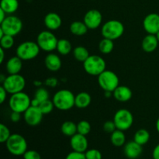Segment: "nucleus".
<instances>
[{
	"instance_id": "f257e3e1",
	"label": "nucleus",
	"mask_w": 159,
	"mask_h": 159,
	"mask_svg": "<svg viewBox=\"0 0 159 159\" xmlns=\"http://www.w3.org/2000/svg\"><path fill=\"white\" fill-rule=\"evenodd\" d=\"M75 96L68 89H61L53 96V102L57 110L66 111L75 107Z\"/></svg>"
},
{
	"instance_id": "f03ea898",
	"label": "nucleus",
	"mask_w": 159,
	"mask_h": 159,
	"mask_svg": "<svg viewBox=\"0 0 159 159\" xmlns=\"http://www.w3.org/2000/svg\"><path fill=\"white\" fill-rule=\"evenodd\" d=\"M6 148L10 154L15 156L24 155L27 151V142L23 136L19 134H12L6 142Z\"/></svg>"
},
{
	"instance_id": "7ed1b4c3",
	"label": "nucleus",
	"mask_w": 159,
	"mask_h": 159,
	"mask_svg": "<svg viewBox=\"0 0 159 159\" xmlns=\"http://www.w3.org/2000/svg\"><path fill=\"white\" fill-rule=\"evenodd\" d=\"M107 63L101 56L90 55L83 62V68L87 74L93 76H99L106 70Z\"/></svg>"
},
{
	"instance_id": "20e7f679",
	"label": "nucleus",
	"mask_w": 159,
	"mask_h": 159,
	"mask_svg": "<svg viewBox=\"0 0 159 159\" xmlns=\"http://www.w3.org/2000/svg\"><path fill=\"white\" fill-rule=\"evenodd\" d=\"M124 33V26L120 21L111 20L106 22L102 26L101 34L104 38L116 40L120 38Z\"/></svg>"
},
{
	"instance_id": "39448f33",
	"label": "nucleus",
	"mask_w": 159,
	"mask_h": 159,
	"mask_svg": "<svg viewBox=\"0 0 159 159\" xmlns=\"http://www.w3.org/2000/svg\"><path fill=\"white\" fill-rule=\"evenodd\" d=\"M9 106L12 111L23 113L31 106V99L24 92H20L11 95Z\"/></svg>"
},
{
	"instance_id": "423d86ee",
	"label": "nucleus",
	"mask_w": 159,
	"mask_h": 159,
	"mask_svg": "<svg viewBox=\"0 0 159 159\" xmlns=\"http://www.w3.org/2000/svg\"><path fill=\"white\" fill-rule=\"evenodd\" d=\"M40 48L37 42L25 41L20 43L16 50V55L23 61H30L37 57Z\"/></svg>"
},
{
	"instance_id": "0eeeda50",
	"label": "nucleus",
	"mask_w": 159,
	"mask_h": 159,
	"mask_svg": "<svg viewBox=\"0 0 159 159\" xmlns=\"http://www.w3.org/2000/svg\"><path fill=\"white\" fill-rule=\"evenodd\" d=\"M8 93L12 95L23 92L26 86V80L24 77L20 74L9 75L2 84Z\"/></svg>"
},
{
	"instance_id": "6e6552de",
	"label": "nucleus",
	"mask_w": 159,
	"mask_h": 159,
	"mask_svg": "<svg viewBox=\"0 0 159 159\" xmlns=\"http://www.w3.org/2000/svg\"><path fill=\"white\" fill-rule=\"evenodd\" d=\"M98 83L104 92L108 91L113 93L120 85L119 77L113 71L106 69L98 76Z\"/></svg>"
},
{
	"instance_id": "1a4fd4ad",
	"label": "nucleus",
	"mask_w": 159,
	"mask_h": 159,
	"mask_svg": "<svg viewBox=\"0 0 159 159\" xmlns=\"http://www.w3.org/2000/svg\"><path fill=\"white\" fill-rule=\"evenodd\" d=\"M58 40L51 30L41 31L37 35V43L40 50L46 52H51L57 48Z\"/></svg>"
},
{
	"instance_id": "9d476101",
	"label": "nucleus",
	"mask_w": 159,
	"mask_h": 159,
	"mask_svg": "<svg viewBox=\"0 0 159 159\" xmlns=\"http://www.w3.org/2000/svg\"><path fill=\"white\" fill-rule=\"evenodd\" d=\"M0 29L6 35H10L15 37L21 32L23 29V23L19 17L16 16H7L6 18L0 23Z\"/></svg>"
},
{
	"instance_id": "9b49d317",
	"label": "nucleus",
	"mask_w": 159,
	"mask_h": 159,
	"mask_svg": "<svg viewBox=\"0 0 159 159\" xmlns=\"http://www.w3.org/2000/svg\"><path fill=\"white\" fill-rule=\"evenodd\" d=\"M113 120L116 124V129L126 131L133 125L134 116L130 110L127 109H120L116 112Z\"/></svg>"
},
{
	"instance_id": "f8f14e48",
	"label": "nucleus",
	"mask_w": 159,
	"mask_h": 159,
	"mask_svg": "<svg viewBox=\"0 0 159 159\" xmlns=\"http://www.w3.org/2000/svg\"><path fill=\"white\" fill-rule=\"evenodd\" d=\"M43 113L39 108V107L30 106L26 111L23 113V118L26 124L31 127L39 125L43 120Z\"/></svg>"
},
{
	"instance_id": "ddd939ff",
	"label": "nucleus",
	"mask_w": 159,
	"mask_h": 159,
	"mask_svg": "<svg viewBox=\"0 0 159 159\" xmlns=\"http://www.w3.org/2000/svg\"><path fill=\"white\" fill-rule=\"evenodd\" d=\"M102 21V13L97 9H90L84 16L83 22L90 30L97 29Z\"/></svg>"
},
{
	"instance_id": "4468645a",
	"label": "nucleus",
	"mask_w": 159,
	"mask_h": 159,
	"mask_svg": "<svg viewBox=\"0 0 159 159\" xmlns=\"http://www.w3.org/2000/svg\"><path fill=\"white\" fill-rule=\"evenodd\" d=\"M143 27L148 34H155L159 31V14L150 13L144 17Z\"/></svg>"
},
{
	"instance_id": "2eb2a0df",
	"label": "nucleus",
	"mask_w": 159,
	"mask_h": 159,
	"mask_svg": "<svg viewBox=\"0 0 159 159\" xmlns=\"http://www.w3.org/2000/svg\"><path fill=\"white\" fill-rule=\"evenodd\" d=\"M70 145H71V149L75 152L85 153L88 150L89 146V142L86 136L79 133L75 134L71 138Z\"/></svg>"
},
{
	"instance_id": "dca6fc26",
	"label": "nucleus",
	"mask_w": 159,
	"mask_h": 159,
	"mask_svg": "<svg viewBox=\"0 0 159 159\" xmlns=\"http://www.w3.org/2000/svg\"><path fill=\"white\" fill-rule=\"evenodd\" d=\"M125 156L129 159H137L139 158L143 152L142 146L134 141H129L125 144L124 148Z\"/></svg>"
},
{
	"instance_id": "f3484780",
	"label": "nucleus",
	"mask_w": 159,
	"mask_h": 159,
	"mask_svg": "<svg viewBox=\"0 0 159 159\" xmlns=\"http://www.w3.org/2000/svg\"><path fill=\"white\" fill-rule=\"evenodd\" d=\"M45 26L49 30H57L62 24V20L60 16L56 12H49L47 14L43 20Z\"/></svg>"
},
{
	"instance_id": "a211bd4d",
	"label": "nucleus",
	"mask_w": 159,
	"mask_h": 159,
	"mask_svg": "<svg viewBox=\"0 0 159 159\" xmlns=\"http://www.w3.org/2000/svg\"><path fill=\"white\" fill-rule=\"evenodd\" d=\"M113 96L119 102H127L132 98V91L126 85H119L113 92Z\"/></svg>"
},
{
	"instance_id": "6ab92c4d",
	"label": "nucleus",
	"mask_w": 159,
	"mask_h": 159,
	"mask_svg": "<svg viewBox=\"0 0 159 159\" xmlns=\"http://www.w3.org/2000/svg\"><path fill=\"white\" fill-rule=\"evenodd\" d=\"M23 67V60L18 56H14L9 58L6 62V69L9 75L19 74Z\"/></svg>"
},
{
	"instance_id": "aec40b11",
	"label": "nucleus",
	"mask_w": 159,
	"mask_h": 159,
	"mask_svg": "<svg viewBox=\"0 0 159 159\" xmlns=\"http://www.w3.org/2000/svg\"><path fill=\"white\" fill-rule=\"evenodd\" d=\"M44 63L46 68L51 71H58L61 68L62 65L60 57L57 54H54V53H51L46 56Z\"/></svg>"
},
{
	"instance_id": "412c9836",
	"label": "nucleus",
	"mask_w": 159,
	"mask_h": 159,
	"mask_svg": "<svg viewBox=\"0 0 159 159\" xmlns=\"http://www.w3.org/2000/svg\"><path fill=\"white\" fill-rule=\"evenodd\" d=\"M158 40L154 34H148L143 39L141 48L145 52L151 53L155 51L158 46Z\"/></svg>"
},
{
	"instance_id": "4be33fe9",
	"label": "nucleus",
	"mask_w": 159,
	"mask_h": 159,
	"mask_svg": "<svg viewBox=\"0 0 159 159\" xmlns=\"http://www.w3.org/2000/svg\"><path fill=\"white\" fill-rule=\"evenodd\" d=\"M91 102V96L86 92H81L75 96V106L77 108L85 109L90 105Z\"/></svg>"
},
{
	"instance_id": "5701e85b",
	"label": "nucleus",
	"mask_w": 159,
	"mask_h": 159,
	"mask_svg": "<svg viewBox=\"0 0 159 159\" xmlns=\"http://www.w3.org/2000/svg\"><path fill=\"white\" fill-rule=\"evenodd\" d=\"M89 28L83 21H74L70 25V31L74 35L81 37L85 35L88 31Z\"/></svg>"
},
{
	"instance_id": "b1692460",
	"label": "nucleus",
	"mask_w": 159,
	"mask_h": 159,
	"mask_svg": "<svg viewBox=\"0 0 159 159\" xmlns=\"http://www.w3.org/2000/svg\"><path fill=\"white\" fill-rule=\"evenodd\" d=\"M110 141L112 144L115 147H122L125 144L126 136L124 131L116 129L115 131L111 134L110 136Z\"/></svg>"
},
{
	"instance_id": "393cba45",
	"label": "nucleus",
	"mask_w": 159,
	"mask_h": 159,
	"mask_svg": "<svg viewBox=\"0 0 159 159\" xmlns=\"http://www.w3.org/2000/svg\"><path fill=\"white\" fill-rule=\"evenodd\" d=\"M18 0H1L0 9L4 10L6 14H12L18 9Z\"/></svg>"
},
{
	"instance_id": "a878e982",
	"label": "nucleus",
	"mask_w": 159,
	"mask_h": 159,
	"mask_svg": "<svg viewBox=\"0 0 159 159\" xmlns=\"http://www.w3.org/2000/svg\"><path fill=\"white\" fill-rule=\"evenodd\" d=\"M61 130L65 136L71 138L73 135L78 133L77 124H75L73 121H65L62 124L61 127Z\"/></svg>"
},
{
	"instance_id": "bb28decb",
	"label": "nucleus",
	"mask_w": 159,
	"mask_h": 159,
	"mask_svg": "<svg viewBox=\"0 0 159 159\" xmlns=\"http://www.w3.org/2000/svg\"><path fill=\"white\" fill-rule=\"evenodd\" d=\"M150 140V133L146 129H139L137 130L134 136V141L141 146L147 144Z\"/></svg>"
},
{
	"instance_id": "cd10ccee",
	"label": "nucleus",
	"mask_w": 159,
	"mask_h": 159,
	"mask_svg": "<svg viewBox=\"0 0 159 159\" xmlns=\"http://www.w3.org/2000/svg\"><path fill=\"white\" fill-rule=\"evenodd\" d=\"M73 56L76 61L83 63L89 57L90 54L87 48H85V47L78 46L73 50Z\"/></svg>"
},
{
	"instance_id": "c85d7f7f",
	"label": "nucleus",
	"mask_w": 159,
	"mask_h": 159,
	"mask_svg": "<svg viewBox=\"0 0 159 159\" xmlns=\"http://www.w3.org/2000/svg\"><path fill=\"white\" fill-rule=\"evenodd\" d=\"M72 49V46H71V42L67 39H60L58 40L57 44V48L56 50L57 52L61 55H67L69 54Z\"/></svg>"
},
{
	"instance_id": "c756f323",
	"label": "nucleus",
	"mask_w": 159,
	"mask_h": 159,
	"mask_svg": "<svg viewBox=\"0 0 159 159\" xmlns=\"http://www.w3.org/2000/svg\"><path fill=\"white\" fill-rule=\"evenodd\" d=\"M114 48V43L113 40L108 38H104L100 40L99 43V50L102 54H108L113 51Z\"/></svg>"
},
{
	"instance_id": "7c9ffc66",
	"label": "nucleus",
	"mask_w": 159,
	"mask_h": 159,
	"mask_svg": "<svg viewBox=\"0 0 159 159\" xmlns=\"http://www.w3.org/2000/svg\"><path fill=\"white\" fill-rule=\"evenodd\" d=\"M91 124L87 120H81L77 124L78 133L82 135H88L91 131Z\"/></svg>"
},
{
	"instance_id": "2f4dec72",
	"label": "nucleus",
	"mask_w": 159,
	"mask_h": 159,
	"mask_svg": "<svg viewBox=\"0 0 159 159\" xmlns=\"http://www.w3.org/2000/svg\"><path fill=\"white\" fill-rule=\"evenodd\" d=\"M36 99L40 102H43L45 100H48V99H50V95L49 93H48V90L45 88H42V87H40V88L37 89L36 90L35 93H34V97Z\"/></svg>"
},
{
	"instance_id": "473e14b6",
	"label": "nucleus",
	"mask_w": 159,
	"mask_h": 159,
	"mask_svg": "<svg viewBox=\"0 0 159 159\" xmlns=\"http://www.w3.org/2000/svg\"><path fill=\"white\" fill-rule=\"evenodd\" d=\"M14 37L10 35H4L0 38V45L1 48L5 50H9L14 45Z\"/></svg>"
},
{
	"instance_id": "72a5a7b5",
	"label": "nucleus",
	"mask_w": 159,
	"mask_h": 159,
	"mask_svg": "<svg viewBox=\"0 0 159 159\" xmlns=\"http://www.w3.org/2000/svg\"><path fill=\"white\" fill-rule=\"evenodd\" d=\"M54 104L52 100H45L43 102H40V105H39V108L40 109V110L42 111V113H43V115L45 114H49L50 113L53 111L54 108Z\"/></svg>"
},
{
	"instance_id": "f704fd0d",
	"label": "nucleus",
	"mask_w": 159,
	"mask_h": 159,
	"mask_svg": "<svg viewBox=\"0 0 159 159\" xmlns=\"http://www.w3.org/2000/svg\"><path fill=\"white\" fill-rule=\"evenodd\" d=\"M11 136L10 130L9 127L5 124H0V142L6 143Z\"/></svg>"
},
{
	"instance_id": "c9c22d12",
	"label": "nucleus",
	"mask_w": 159,
	"mask_h": 159,
	"mask_svg": "<svg viewBox=\"0 0 159 159\" xmlns=\"http://www.w3.org/2000/svg\"><path fill=\"white\" fill-rule=\"evenodd\" d=\"M86 159H102V153L97 149H89L85 152Z\"/></svg>"
},
{
	"instance_id": "e433bc0d",
	"label": "nucleus",
	"mask_w": 159,
	"mask_h": 159,
	"mask_svg": "<svg viewBox=\"0 0 159 159\" xmlns=\"http://www.w3.org/2000/svg\"><path fill=\"white\" fill-rule=\"evenodd\" d=\"M103 130L107 133L112 134L113 131L116 130V124H115L114 121L113 120H108L106 121L103 124Z\"/></svg>"
},
{
	"instance_id": "4c0bfd02",
	"label": "nucleus",
	"mask_w": 159,
	"mask_h": 159,
	"mask_svg": "<svg viewBox=\"0 0 159 159\" xmlns=\"http://www.w3.org/2000/svg\"><path fill=\"white\" fill-rule=\"evenodd\" d=\"M23 156L24 159H41L40 154L34 150H27Z\"/></svg>"
},
{
	"instance_id": "58836bf2",
	"label": "nucleus",
	"mask_w": 159,
	"mask_h": 159,
	"mask_svg": "<svg viewBox=\"0 0 159 159\" xmlns=\"http://www.w3.org/2000/svg\"><path fill=\"white\" fill-rule=\"evenodd\" d=\"M65 159H86V158H85V153L73 151L67 155Z\"/></svg>"
},
{
	"instance_id": "ea45409f",
	"label": "nucleus",
	"mask_w": 159,
	"mask_h": 159,
	"mask_svg": "<svg viewBox=\"0 0 159 159\" xmlns=\"http://www.w3.org/2000/svg\"><path fill=\"white\" fill-rule=\"evenodd\" d=\"M21 113H18V112H14L12 111V113L10 114V120L13 123H17L21 119V116H20Z\"/></svg>"
},
{
	"instance_id": "a19ab883",
	"label": "nucleus",
	"mask_w": 159,
	"mask_h": 159,
	"mask_svg": "<svg viewBox=\"0 0 159 159\" xmlns=\"http://www.w3.org/2000/svg\"><path fill=\"white\" fill-rule=\"evenodd\" d=\"M7 91L5 89L4 87L2 85L0 87V103L2 104L6 99V96H7Z\"/></svg>"
},
{
	"instance_id": "79ce46f5",
	"label": "nucleus",
	"mask_w": 159,
	"mask_h": 159,
	"mask_svg": "<svg viewBox=\"0 0 159 159\" xmlns=\"http://www.w3.org/2000/svg\"><path fill=\"white\" fill-rule=\"evenodd\" d=\"M45 83H46V85H48V86L54 87L56 86V85L57 84V80L55 78H50V79H47Z\"/></svg>"
},
{
	"instance_id": "37998d69",
	"label": "nucleus",
	"mask_w": 159,
	"mask_h": 159,
	"mask_svg": "<svg viewBox=\"0 0 159 159\" xmlns=\"http://www.w3.org/2000/svg\"><path fill=\"white\" fill-rule=\"evenodd\" d=\"M152 158L153 159H159V144L155 146L152 152Z\"/></svg>"
},
{
	"instance_id": "c03bdc74",
	"label": "nucleus",
	"mask_w": 159,
	"mask_h": 159,
	"mask_svg": "<svg viewBox=\"0 0 159 159\" xmlns=\"http://www.w3.org/2000/svg\"><path fill=\"white\" fill-rule=\"evenodd\" d=\"M6 15H7L6 12H5L4 10H2V9H0V23H2V22L6 18V16H7Z\"/></svg>"
},
{
	"instance_id": "a18cd8bd",
	"label": "nucleus",
	"mask_w": 159,
	"mask_h": 159,
	"mask_svg": "<svg viewBox=\"0 0 159 159\" xmlns=\"http://www.w3.org/2000/svg\"><path fill=\"white\" fill-rule=\"evenodd\" d=\"M0 63L2 64L4 61L5 59V49H3L2 48H0Z\"/></svg>"
},
{
	"instance_id": "49530a36",
	"label": "nucleus",
	"mask_w": 159,
	"mask_h": 159,
	"mask_svg": "<svg viewBox=\"0 0 159 159\" xmlns=\"http://www.w3.org/2000/svg\"><path fill=\"white\" fill-rule=\"evenodd\" d=\"M112 95H113V93H112V92L105 91V93H104V96H106V98H110Z\"/></svg>"
},
{
	"instance_id": "de8ad7c7",
	"label": "nucleus",
	"mask_w": 159,
	"mask_h": 159,
	"mask_svg": "<svg viewBox=\"0 0 159 159\" xmlns=\"http://www.w3.org/2000/svg\"><path fill=\"white\" fill-rule=\"evenodd\" d=\"M155 127H156L157 131H158L159 134V117L158 118V120H157V121H156V124H155Z\"/></svg>"
},
{
	"instance_id": "09e8293b",
	"label": "nucleus",
	"mask_w": 159,
	"mask_h": 159,
	"mask_svg": "<svg viewBox=\"0 0 159 159\" xmlns=\"http://www.w3.org/2000/svg\"><path fill=\"white\" fill-rule=\"evenodd\" d=\"M6 78V76H5L4 75H1V76H0V82H1L2 84L3 83V82L5 81Z\"/></svg>"
},
{
	"instance_id": "8fccbe9b",
	"label": "nucleus",
	"mask_w": 159,
	"mask_h": 159,
	"mask_svg": "<svg viewBox=\"0 0 159 159\" xmlns=\"http://www.w3.org/2000/svg\"><path fill=\"white\" fill-rule=\"evenodd\" d=\"M34 83H35L36 86H40V85H41V82H34Z\"/></svg>"
},
{
	"instance_id": "3c124183",
	"label": "nucleus",
	"mask_w": 159,
	"mask_h": 159,
	"mask_svg": "<svg viewBox=\"0 0 159 159\" xmlns=\"http://www.w3.org/2000/svg\"><path fill=\"white\" fill-rule=\"evenodd\" d=\"M155 36H156L157 39H158V43H159V31H158V33H157L156 34H155Z\"/></svg>"
}]
</instances>
